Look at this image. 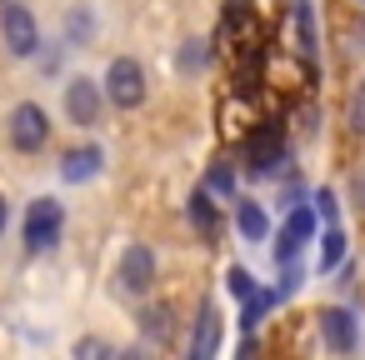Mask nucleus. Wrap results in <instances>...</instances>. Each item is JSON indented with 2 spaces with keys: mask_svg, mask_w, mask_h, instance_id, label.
<instances>
[{
  "mask_svg": "<svg viewBox=\"0 0 365 360\" xmlns=\"http://www.w3.org/2000/svg\"><path fill=\"white\" fill-rule=\"evenodd\" d=\"M310 205H315V215H320L325 225H335V220H340V195H335L330 185H320V190L310 195Z\"/></svg>",
  "mask_w": 365,
  "mask_h": 360,
  "instance_id": "nucleus-25",
  "label": "nucleus"
},
{
  "mask_svg": "<svg viewBox=\"0 0 365 360\" xmlns=\"http://www.w3.org/2000/svg\"><path fill=\"white\" fill-rule=\"evenodd\" d=\"M275 275H280V280H275V295H280V300H290V295L305 285V265H300V260H290V265H275Z\"/></svg>",
  "mask_w": 365,
  "mask_h": 360,
  "instance_id": "nucleus-22",
  "label": "nucleus"
},
{
  "mask_svg": "<svg viewBox=\"0 0 365 360\" xmlns=\"http://www.w3.org/2000/svg\"><path fill=\"white\" fill-rule=\"evenodd\" d=\"M185 220H190V230H195L205 245H215V240H220V230H225L220 205H215V190L195 185V190H190V200H185Z\"/></svg>",
  "mask_w": 365,
  "mask_h": 360,
  "instance_id": "nucleus-10",
  "label": "nucleus"
},
{
  "mask_svg": "<svg viewBox=\"0 0 365 360\" xmlns=\"http://www.w3.org/2000/svg\"><path fill=\"white\" fill-rule=\"evenodd\" d=\"M220 350V315H215V305L205 300L200 310H195V325H190V360H210Z\"/></svg>",
  "mask_w": 365,
  "mask_h": 360,
  "instance_id": "nucleus-13",
  "label": "nucleus"
},
{
  "mask_svg": "<svg viewBox=\"0 0 365 360\" xmlns=\"http://www.w3.org/2000/svg\"><path fill=\"white\" fill-rule=\"evenodd\" d=\"M230 220H235V235H240L245 245H265V240H270V215H265V205H260V200H250V195H235V210H230Z\"/></svg>",
  "mask_w": 365,
  "mask_h": 360,
  "instance_id": "nucleus-12",
  "label": "nucleus"
},
{
  "mask_svg": "<svg viewBox=\"0 0 365 360\" xmlns=\"http://www.w3.org/2000/svg\"><path fill=\"white\" fill-rule=\"evenodd\" d=\"M106 91H101V81L96 76H66V86H61V115L76 125V130H96L101 120H106Z\"/></svg>",
  "mask_w": 365,
  "mask_h": 360,
  "instance_id": "nucleus-6",
  "label": "nucleus"
},
{
  "mask_svg": "<svg viewBox=\"0 0 365 360\" xmlns=\"http://www.w3.org/2000/svg\"><path fill=\"white\" fill-rule=\"evenodd\" d=\"M240 160H245V175H250V180H270V175H280V170L290 165V145H285L280 125H260V130H250Z\"/></svg>",
  "mask_w": 365,
  "mask_h": 360,
  "instance_id": "nucleus-7",
  "label": "nucleus"
},
{
  "mask_svg": "<svg viewBox=\"0 0 365 360\" xmlns=\"http://www.w3.org/2000/svg\"><path fill=\"white\" fill-rule=\"evenodd\" d=\"M41 21L26 0H0V51L11 61H36L41 56Z\"/></svg>",
  "mask_w": 365,
  "mask_h": 360,
  "instance_id": "nucleus-5",
  "label": "nucleus"
},
{
  "mask_svg": "<svg viewBox=\"0 0 365 360\" xmlns=\"http://www.w3.org/2000/svg\"><path fill=\"white\" fill-rule=\"evenodd\" d=\"M305 245H310L305 235H295L290 225H280V235L270 240V260H275V265H290V260H300V255H305Z\"/></svg>",
  "mask_w": 365,
  "mask_h": 360,
  "instance_id": "nucleus-18",
  "label": "nucleus"
},
{
  "mask_svg": "<svg viewBox=\"0 0 365 360\" xmlns=\"http://www.w3.org/2000/svg\"><path fill=\"white\" fill-rule=\"evenodd\" d=\"M135 330L145 335V345H170V340H175V330H180V320H175V305H170V300H160V305H145V300H140Z\"/></svg>",
  "mask_w": 365,
  "mask_h": 360,
  "instance_id": "nucleus-11",
  "label": "nucleus"
},
{
  "mask_svg": "<svg viewBox=\"0 0 365 360\" xmlns=\"http://www.w3.org/2000/svg\"><path fill=\"white\" fill-rule=\"evenodd\" d=\"M51 135H56V120L41 101H16L6 110V145L16 155H41L51 145Z\"/></svg>",
  "mask_w": 365,
  "mask_h": 360,
  "instance_id": "nucleus-4",
  "label": "nucleus"
},
{
  "mask_svg": "<svg viewBox=\"0 0 365 360\" xmlns=\"http://www.w3.org/2000/svg\"><path fill=\"white\" fill-rule=\"evenodd\" d=\"M225 290H230V300H250L260 285H255V275H250L245 265H230V270H225Z\"/></svg>",
  "mask_w": 365,
  "mask_h": 360,
  "instance_id": "nucleus-21",
  "label": "nucleus"
},
{
  "mask_svg": "<svg viewBox=\"0 0 365 360\" xmlns=\"http://www.w3.org/2000/svg\"><path fill=\"white\" fill-rule=\"evenodd\" d=\"M91 41H96V11L81 0V6H71L66 21H61V46L81 51V46H91Z\"/></svg>",
  "mask_w": 365,
  "mask_h": 360,
  "instance_id": "nucleus-14",
  "label": "nucleus"
},
{
  "mask_svg": "<svg viewBox=\"0 0 365 360\" xmlns=\"http://www.w3.org/2000/svg\"><path fill=\"white\" fill-rule=\"evenodd\" d=\"M205 190H215L220 200H235L240 190H235V165L230 160H210V170H205Z\"/></svg>",
  "mask_w": 365,
  "mask_h": 360,
  "instance_id": "nucleus-19",
  "label": "nucleus"
},
{
  "mask_svg": "<svg viewBox=\"0 0 365 360\" xmlns=\"http://www.w3.org/2000/svg\"><path fill=\"white\" fill-rule=\"evenodd\" d=\"M101 91H106V106L125 115V110H140L150 101V76L135 56H110L106 76H101Z\"/></svg>",
  "mask_w": 365,
  "mask_h": 360,
  "instance_id": "nucleus-3",
  "label": "nucleus"
},
{
  "mask_svg": "<svg viewBox=\"0 0 365 360\" xmlns=\"http://www.w3.org/2000/svg\"><path fill=\"white\" fill-rule=\"evenodd\" d=\"M355 6H365V0H355Z\"/></svg>",
  "mask_w": 365,
  "mask_h": 360,
  "instance_id": "nucleus-29",
  "label": "nucleus"
},
{
  "mask_svg": "<svg viewBox=\"0 0 365 360\" xmlns=\"http://www.w3.org/2000/svg\"><path fill=\"white\" fill-rule=\"evenodd\" d=\"M345 250H350V245H345V230H340V220H335V225H325L315 270H320V275H335V270H340V260H345Z\"/></svg>",
  "mask_w": 365,
  "mask_h": 360,
  "instance_id": "nucleus-15",
  "label": "nucleus"
},
{
  "mask_svg": "<svg viewBox=\"0 0 365 360\" xmlns=\"http://www.w3.org/2000/svg\"><path fill=\"white\" fill-rule=\"evenodd\" d=\"M6 230H11V200H6V190H0V240H6Z\"/></svg>",
  "mask_w": 365,
  "mask_h": 360,
  "instance_id": "nucleus-28",
  "label": "nucleus"
},
{
  "mask_svg": "<svg viewBox=\"0 0 365 360\" xmlns=\"http://www.w3.org/2000/svg\"><path fill=\"white\" fill-rule=\"evenodd\" d=\"M76 355H110V345H101V340H81Z\"/></svg>",
  "mask_w": 365,
  "mask_h": 360,
  "instance_id": "nucleus-27",
  "label": "nucleus"
},
{
  "mask_svg": "<svg viewBox=\"0 0 365 360\" xmlns=\"http://www.w3.org/2000/svg\"><path fill=\"white\" fill-rule=\"evenodd\" d=\"M275 200H280V210H290V205H300V200H310V190H305V180H300V175H295L290 165H285V180H280V195H275Z\"/></svg>",
  "mask_w": 365,
  "mask_h": 360,
  "instance_id": "nucleus-24",
  "label": "nucleus"
},
{
  "mask_svg": "<svg viewBox=\"0 0 365 360\" xmlns=\"http://www.w3.org/2000/svg\"><path fill=\"white\" fill-rule=\"evenodd\" d=\"M275 305H280V295H275V290H255L250 300H240V330H255Z\"/></svg>",
  "mask_w": 365,
  "mask_h": 360,
  "instance_id": "nucleus-17",
  "label": "nucleus"
},
{
  "mask_svg": "<svg viewBox=\"0 0 365 360\" xmlns=\"http://www.w3.org/2000/svg\"><path fill=\"white\" fill-rule=\"evenodd\" d=\"M350 200H355V210H365V170L350 175Z\"/></svg>",
  "mask_w": 365,
  "mask_h": 360,
  "instance_id": "nucleus-26",
  "label": "nucleus"
},
{
  "mask_svg": "<svg viewBox=\"0 0 365 360\" xmlns=\"http://www.w3.org/2000/svg\"><path fill=\"white\" fill-rule=\"evenodd\" d=\"M66 240V205L56 195H36L21 215V245L26 255H56Z\"/></svg>",
  "mask_w": 365,
  "mask_h": 360,
  "instance_id": "nucleus-2",
  "label": "nucleus"
},
{
  "mask_svg": "<svg viewBox=\"0 0 365 360\" xmlns=\"http://www.w3.org/2000/svg\"><path fill=\"white\" fill-rule=\"evenodd\" d=\"M345 125H350L355 135H365V76L350 86V101H345Z\"/></svg>",
  "mask_w": 365,
  "mask_h": 360,
  "instance_id": "nucleus-20",
  "label": "nucleus"
},
{
  "mask_svg": "<svg viewBox=\"0 0 365 360\" xmlns=\"http://www.w3.org/2000/svg\"><path fill=\"white\" fill-rule=\"evenodd\" d=\"M155 285H160V260H155V250H150L145 240H130V245L115 255V265H110V295L140 305V300L155 295Z\"/></svg>",
  "mask_w": 365,
  "mask_h": 360,
  "instance_id": "nucleus-1",
  "label": "nucleus"
},
{
  "mask_svg": "<svg viewBox=\"0 0 365 360\" xmlns=\"http://www.w3.org/2000/svg\"><path fill=\"white\" fill-rule=\"evenodd\" d=\"M295 31H300V51L315 56V16H310V0H295Z\"/></svg>",
  "mask_w": 365,
  "mask_h": 360,
  "instance_id": "nucleus-23",
  "label": "nucleus"
},
{
  "mask_svg": "<svg viewBox=\"0 0 365 360\" xmlns=\"http://www.w3.org/2000/svg\"><path fill=\"white\" fill-rule=\"evenodd\" d=\"M315 330H320V345L330 355H355L360 350V315L350 305H320Z\"/></svg>",
  "mask_w": 365,
  "mask_h": 360,
  "instance_id": "nucleus-8",
  "label": "nucleus"
},
{
  "mask_svg": "<svg viewBox=\"0 0 365 360\" xmlns=\"http://www.w3.org/2000/svg\"><path fill=\"white\" fill-rule=\"evenodd\" d=\"M205 66H210V46H205L200 36H185L180 51H175V71H180V76H200Z\"/></svg>",
  "mask_w": 365,
  "mask_h": 360,
  "instance_id": "nucleus-16",
  "label": "nucleus"
},
{
  "mask_svg": "<svg viewBox=\"0 0 365 360\" xmlns=\"http://www.w3.org/2000/svg\"><path fill=\"white\" fill-rule=\"evenodd\" d=\"M101 170H106V145H96V140L71 145V150L61 155V180H66V185H91Z\"/></svg>",
  "mask_w": 365,
  "mask_h": 360,
  "instance_id": "nucleus-9",
  "label": "nucleus"
}]
</instances>
